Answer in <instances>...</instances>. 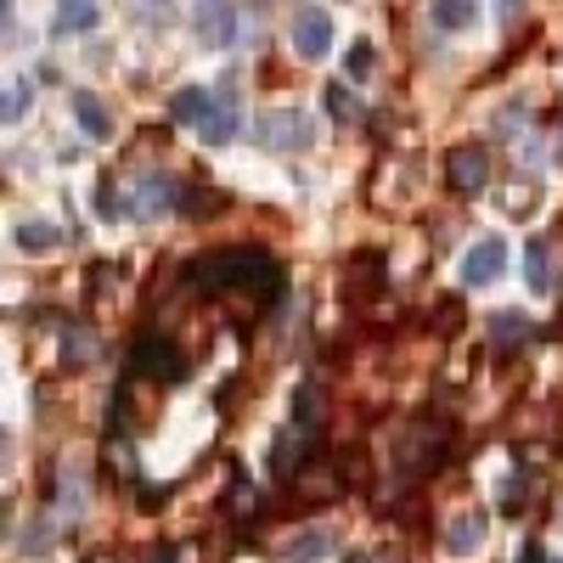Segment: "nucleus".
Here are the masks:
<instances>
[{
    "label": "nucleus",
    "instance_id": "1",
    "mask_svg": "<svg viewBox=\"0 0 563 563\" xmlns=\"http://www.w3.org/2000/svg\"><path fill=\"white\" fill-rule=\"evenodd\" d=\"M186 276H192L198 294L238 299V305H254V310H265L271 299H282V271H276V260L265 249H214Z\"/></svg>",
    "mask_w": 563,
    "mask_h": 563
},
{
    "label": "nucleus",
    "instance_id": "2",
    "mask_svg": "<svg viewBox=\"0 0 563 563\" xmlns=\"http://www.w3.org/2000/svg\"><path fill=\"white\" fill-rule=\"evenodd\" d=\"M254 135L265 141L271 153H305L316 141V124H310L305 108H271V113L254 119Z\"/></svg>",
    "mask_w": 563,
    "mask_h": 563
},
{
    "label": "nucleus",
    "instance_id": "3",
    "mask_svg": "<svg viewBox=\"0 0 563 563\" xmlns=\"http://www.w3.org/2000/svg\"><path fill=\"white\" fill-rule=\"evenodd\" d=\"M130 372H135V378H153V384H180L186 378V361H180V350L169 339L141 333L135 350H130Z\"/></svg>",
    "mask_w": 563,
    "mask_h": 563
},
{
    "label": "nucleus",
    "instance_id": "4",
    "mask_svg": "<svg viewBox=\"0 0 563 563\" xmlns=\"http://www.w3.org/2000/svg\"><path fill=\"white\" fill-rule=\"evenodd\" d=\"M445 180H451V192H456V198H479V192H485L490 158H485L479 141H462V147L445 153Z\"/></svg>",
    "mask_w": 563,
    "mask_h": 563
},
{
    "label": "nucleus",
    "instance_id": "5",
    "mask_svg": "<svg viewBox=\"0 0 563 563\" xmlns=\"http://www.w3.org/2000/svg\"><path fill=\"white\" fill-rule=\"evenodd\" d=\"M130 203H135V220H164V214H175L186 203V186L175 175H141Z\"/></svg>",
    "mask_w": 563,
    "mask_h": 563
},
{
    "label": "nucleus",
    "instance_id": "6",
    "mask_svg": "<svg viewBox=\"0 0 563 563\" xmlns=\"http://www.w3.org/2000/svg\"><path fill=\"white\" fill-rule=\"evenodd\" d=\"M294 52H299L305 63H321L327 52H333V18H327L321 7H305V12L294 18Z\"/></svg>",
    "mask_w": 563,
    "mask_h": 563
},
{
    "label": "nucleus",
    "instance_id": "7",
    "mask_svg": "<svg viewBox=\"0 0 563 563\" xmlns=\"http://www.w3.org/2000/svg\"><path fill=\"white\" fill-rule=\"evenodd\" d=\"M507 271V243L501 238H479L474 249H467V260H462V282L467 288H485V282H496Z\"/></svg>",
    "mask_w": 563,
    "mask_h": 563
},
{
    "label": "nucleus",
    "instance_id": "8",
    "mask_svg": "<svg viewBox=\"0 0 563 563\" xmlns=\"http://www.w3.org/2000/svg\"><path fill=\"white\" fill-rule=\"evenodd\" d=\"M333 547H339V536L327 525H305V530H294L288 541H282V563H321Z\"/></svg>",
    "mask_w": 563,
    "mask_h": 563
},
{
    "label": "nucleus",
    "instance_id": "9",
    "mask_svg": "<svg viewBox=\"0 0 563 563\" xmlns=\"http://www.w3.org/2000/svg\"><path fill=\"white\" fill-rule=\"evenodd\" d=\"M485 530H490V519H485V512L479 507H467V512H456V519L445 525V552H456V558H467V552H479L485 547Z\"/></svg>",
    "mask_w": 563,
    "mask_h": 563
},
{
    "label": "nucleus",
    "instance_id": "10",
    "mask_svg": "<svg viewBox=\"0 0 563 563\" xmlns=\"http://www.w3.org/2000/svg\"><path fill=\"white\" fill-rule=\"evenodd\" d=\"M198 34H203V45H231L238 40V12H231V0H203L198 7Z\"/></svg>",
    "mask_w": 563,
    "mask_h": 563
},
{
    "label": "nucleus",
    "instance_id": "11",
    "mask_svg": "<svg viewBox=\"0 0 563 563\" xmlns=\"http://www.w3.org/2000/svg\"><path fill=\"white\" fill-rule=\"evenodd\" d=\"M238 102L225 97V90H214V108H209V119L198 124V135H203V147H225L231 135H238Z\"/></svg>",
    "mask_w": 563,
    "mask_h": 563
},
{
    "label": "nucleus",
    "instance_id": "12",
    "mask_svg": "<svg viewBox=\"0 0 563 563\" xmlns=\"http://www.w3.org/2000/svg\"><path fill=\"white\" fill-rule=\"evenodd\" d=\"M530 333H536V321L519 316V310H496V316L485 321V339H490L496 350H519V344H530Z\"/></svg>",
    "mask_w": 563,
    "mask_h": 563
},
{
    "label": "nucleus",
    "instance_id": "13",
    "mask_svg": "<svg viewBox=\"0 0 563 563\" xmlns=\"http://www.w3.org/2000/svg\"><path fill=\"white\" fill-rule=\"evenodd\" d=\"M294 422L305 434H321V422H327V389H321V378H305L299 384V395H294Z\"/></svg>",
    "mask_w": 563,
    "mask_h": 563
},
{
    "label": "nucleus",
    "instance_id": "14",
    "mask_svg": "<svg viewBox=\"0 0 563 563\" xmlns=\"http://www.w3.org/2000/svg\"><path fill=\"white\" fill-rule=\"evenodd\" d=\"M294 490H299V496H339V490H344V479H333V462H327V456L316 451V456L299 467V474H294Z\"/></svg>",
    "mask_w": 563,
    "mask_h": 563
},
{
    "label": "nucleus",
    "instance_id": "15",
    "mask_svg": "<svg viewBox=\"0 0 563 563\" xmlns=\"http://www.w3.org/2000/svg\"><path fill=\"white\" fill-rule=\"evenodd\" d=\"M102 467H108V479H119V485H135V479H141L135 445H130L124 434H108V445H102Z\"/></svg>",
    "mask_w": 563,
    "mask_h": 563
},
{
    "label": "nucleus",
    "instance_id": "16",
    "mask_svg": "<svg viewBox=\"0 0 563 563\" xmlns=\"http://www.w3.org/2000/svg\"><path fill=\"white\" fill-rule=\"evenodd\" d=\"M74 119H79V130H85V135H97V141H108V135H113V119H108V108H102L97 90H74Z\"/></svg>",
    "mask_w": 563,
    "mask_h": 563
},
{
    "label": "nucleus",
    "instance_id": "17",
    "mask_svg": "<svg viewBox=\"0 0 563 563\" xmlns=\"http://www.w3.org/2000/svg\"><path fill=\"white\" fill-rule=\"evenodd\" d=\"M12 243H18L23 254H52V249L63 243V231H57L52 220H18V225H12Z\"/></svg>",
    "mask_w": 563,
    "mask_h": 563
},
{
    "label": "nucleus",
    "instance_id": "18",
    "mask_svg": "<svg viewBox=\"0 0 563 563\" xmlns=\"http://www.w3.org/2000/svg\"><path fill=\"white\" fill-rule=\"evenodd\" d=\"M97 333H90V327L85 321H68L63 327V366H90V361H97Z\"/></svg>",
    "mask_w": 563,
    "mask_h": 563
},
{
    "label": "nucleus",
    "instance_id": "19",
    "mask_svg": "<svg viewBox=\"0 0 563 563\" xmlns=\"http://www.w3.org/2000/svg\"><path fill=\"white\" fill-rule=\"evenodd\" d=\"M525 282H530V294H552V249H547V238L525 243Z\"/></svg>",
    "mask_w": 563,
    "mask_h": 563
},
{
    "label": "nucleus",
    "instance_id": "20",
    "mask_svg": "<svg viewBox=\"0 0 563 563\" xmlns=\"http://www.w3.org/2000/svg\"><path fill=\"white\" fill-rule=\"evenodd\" d=\"M209 108H214V90H198V85H186V90H175V102H169V119H180V124H203V119H209Z\"/></svg>",
    "mask_w": 563,
    "mask_h": 563
},
{
    "label": "nucleus",
    "instance_id": "21",
    "mask_svg": "<svg viewBox=\"0 0 563 563\" xmlns=\"http://www.w3.org/2000/svg\"><path fill=\"white\" fill-rule=\"evenodd\" d=\"M429 18H434V29L456 34V29H467L479 18V0H429Z\"/></svg>",
    "mask_w": 563,
    "mask_h": 563
},
{
    "label": "nucleus",
    "instance_id": "22",
    "mask_svg": "<svg viewBox=\"0 0 563 563\" xmlns=\"http://www.w3.org/2000/svg\"><path fill=\"white\" fill-rule=\"evenodd\" d=\"M97 0H57V34H85V29H97Z\"/></svg>",
    "mask_w": 563,
    "mask_h": 563
},
{
    "label": "nucleus",
    "instance_id": "23",
    "mask_svg": "<svg viewBox=\"0 0 563 563\" xmlns=\"http://www.w3.org/2000/svg\"><path fill=\"white\" fill-rule=\"evenodd\" d=\"M97 214H102V220H130V214H135V203L124 198V186H119L113 175L97 180Z\"/></svg>",
    "mask_w": 563,
    "mask_h": 563
},
{
    "label": "nucleus",
    "instance_id": "24",
    "mask_svg": "<svg viewBox=\"0 0 563 563\" xmlns=\"http://www.w3.org/2000/svg\"><path fill=\"white\" fill-rule=\"evenodd\" d=\"M57 507H63V512H74V519L90 507V485H85V474L63 467V479H57Z\"/></svg>",
    "mask_w": 563,
    "mask_h": 563
},
{
    "label": "nucleus",
    "instance_id": "25",
    "mask_svg": "<svg viewBox=\"0 0 563 563\" xmlns=\"http://www.w3.org/2000/svg\"><path fill=\"white\" fill-rule=\"evenodd\" d=\"M225 512H231V519H260V512H265V496H260L249 479H238V485H231V496H225Z\"/></svg>",
    "mask_w": 563,
    "mask_h": 563
},
{
    "label": "nucleus",
    "instance_id": "26",
    "mask_svg": "<svg viewBox=\"0 0 563 563\" xmlns=\"http://www.w3.org/2000/svg\"><path fill=\"white\" fill-rule=\"evenodd\" d=\"M327 113H333V119H361V102H355V90H344V79H333V85H327Z\"/></svg>",
    "mask_w": 563,
    "mask_h": 563
},
{
    "label": "nucleus",
    "instance_id": "27",
    "mask_svg": "<svg viewBox=\"0 0 563 563\" xmlns=\"http://www.w3.org/2000/svg\"><path fill=\"white\" fill-rule=\"evenodd\" d=\"M214 209H220V192H214V186H186V203H180V214L203 220V214H214Z\"/></svg>",
    "mask_w": 563,
    "mask_h": 563
},
{
    "label": "nucleus",
    "instance_id": "28",
    "mask_svg": "<svg viewBox=\"0 0 563 563\" xmlns=\"http://www.w3.org/2000/svg\"><path fill=\"white\" fill-rule=\"evenodd\" d=\"M29 97H34V90H29V79H12V85H7V124H18V119H23Z\"/></svg>",
    "mask_w": 563,
    "mask_h": 563
},
{
    "label": "nucleus",
    "instance_id": "29",
    "mask_svg": "<svg viewBox=\"0 0 563 563\" xmlns=\"http://www.w3.org/2000/svg\"><path fill=\"white\" fill-rule=\"evenodd\" d=\"M344 68H350V79H366V74H372V45H366V40H355V45H350Z\"/></svg>",
    "mask_w": 563,
    "mask_h": 563
},
{
    "label": "nucleus",
    "instance_id": "30",
    "mask_svg": "<svg viewBox=\"0 0 563 563\" xmlns=\"http://www.w3.org/2000/svg\"><path fill=\"white\" fill-rule=\"evenodd\" d=\"M135 501H141V512H164L169 485H135Z\"/></svg>",
    "mask_w": 563,
    "mask_h": 563
},
{
    "label": "nucleus",
    "instance_id": "31",
    "mask_svg": "<svg viewBox=\"0 0 563 563\" xmlns=\"http://www.w3.org/2000/svg\"><path fill=\"white\" fill-rule=\"evenodd\" d=\"M45 547H52V525H40V519H34V525L23 530V552H29V558H40Z\"/></svg>",
    "mask_w": 563,
    "mask_h": 563
},
{
    "label": "nucleus",
    "instance_id": "32",
    "mask_svg": "<svg viewBox=\"0 0 563 563\" xmlns=\"http://www.w3.org/2000/svg\"><path fill=\"white\" fill-rule=\"evenodd\" d=\"M90 282H97V294H113L124 282V265H90Z\"/></svg>",
    "mask_w": 563,
    "mask_h": 563
},
{
    "label": "nucleus",
    "instance_id": "33",
    "mask_svg": "<svg viewBox=\"0 0 563 563\" xmlns=\"http://www.w3.org/2000/svg\"><path fill=\"white\" fill-rule=\"evenodd\" d=\"M456 327H462V305H456V299H440V333L451 339Z\"/></svg>",
    "mask_w": 563,
    "mask_h": 563
},
{
    "label": "nucleus",
    "instance_id": "34",
    "mask_svg": "<svg viewBox=\"0 0 563 563\" xmlns=\"http://www.w3.org/2000/svg\"><path fill=\"white\" fill-rule=\"evenodd\" d=\"M519 7H525V0H496V18L512 29V23H519Z\"/></svg>",
    "mask_w": 563,
    "mask_h": 563
},
{
    "label": "nucleus",
    "instance_id": "35",
    "mask_svg": "<svg viewBox=\"0 0 563 563\" xmlns=\"http://www.w3.org/2000/svg\"><path fill=\"white\" fill-rule=\"evenodd\" d=\"M519 563H547V547H541V541H525V547H519Z\"/></svg>",
    "mask_w": 563,
    "mask_h": 563
},
{
    "label": "nucleus",
    "instance_id": "36",
    "mask_svg": "<svg viewBox=\"0 0 563 563\" xmlns=\"http://www.w3.org/2000/svg\"><path fill=\"white\" fill-rule=\"evenodd\" d=\"M141 563H180V558H175V547H147V558H141Z\"/></svg>",
    "mask_w": 563,
    "mask_h": 563
},
{
    "label": "nucleus",
    "instance_id": "37",
    "mask_svg": "<svg viewBox=\"0 0 563 563\" xmlns=\"http://www.w3.org/2000/svg\"><path fill=\"white\" fill-rule=\"evenodd\" d=\"M147 18H153V23H158V18L169 23V0H147Z\"/></svg>",
    "mask_w": 563,
    "mask_h": 563
},
{
    "label": "nucleus",
    "instance_id": "38",
    "mask_svg": "<svg viewBox=\"0 0 563 563\" xmlns=\"http://www.w3.org/2000/svg\"><path fill=\"white\" fill-rule=\"evenodd\" d=\"M79 563H119V552H85Z\"/></svg>",
    "mask_w": 563,
    "mask_h": 563
}]
</instances>
